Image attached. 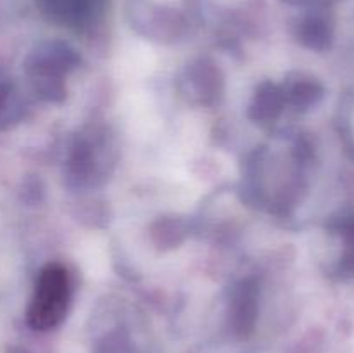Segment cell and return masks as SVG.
Returning <instances> with one entry per match:
<instances>
[{
    "instance_id": "6",
    "label": "cell",
    "mask_w": 354,
    "mask_h": 353,
    "mask_svg": "<svg viewBox=\"0 0 354 353\" xmlns=\"http://www.w3.org/2000/svg\"><path fill=\"white\" fill-rule=\"evenodd\" d=\"M9 353H28V352H24V350H21V348H14V350H10Z\"/></svg>"
},
{
    "instance_id": "5",
    "label": "cell",
    "mask_w": 354,
    "mask_h": 353,
    "mask_svg": "<svg viewBox=\"0 0 354 353\" xmlns=\"http://www.w3.org/2000/svg\"><path fill=\"white\" fill-rule=\"evenodd\" d=\"M12 106V92H10L6 83H0V128L6 127L10 118H12V114H10Z\"/></svg>"
},
{
    "instance_id": "3",
    "label": "cell",
    "mask_w": 354,
    "mask_h": 353,
    "mask_svg": "<svg viewBox=\"0 0 354 353\" xmlns=\"http://www.w3.org/2000/svg\"><path fill=\"white\" fill-rule=\"evenodd\" d=\"M332 17L324 10H315L301 23V37L313 48H327L332 42Z\"/></svg>"
},
{
    "instance_id": "1",
    "label": "cell",
    "mask_w": 354,
    "mask_h": 353,
    "mask_svg": "<svg viewBox=\"0 0 354 353\" xmlns=\"http://www.w3.org/2000/svg\"><path fill=\"white\" fill-rule=\"evenodd\" d=\"M71 300L69 275L61 265H48L38 277L28 308V324L37 331H48L61 324Z\"/></svg>"
},
{
    "instance_id": "4",
    "label": "cell",
    "mask_w": 354,
    "mask_h": 353,
    "mask_svg": "<svg viewBox=\"0 0 354 353\" xmlns=\"http://www.w3.org/2000/svg\"><path fill=\"white\" fill-rule=\"evenodd\" d=\"M335 232L342 235L344 241V253H342L341 263H339V273L342 277L353 279L354 277V210L348 211L337 218L334 225Z\"/></svg>"
},
{
    "instance_id": "2",
    "label": "cell",
    "mask_w": 354,
    "mask_h": 353,
    "mask_svg": "<svg viewBox=\"0 0 354 353\" xmlns=\"http://www.w3.org/2000/svg\"><path fill=\"white\" fill-rule=\"evenodd\" d=\"M41 3L55 19L80 24L92 19L100 10L104 0H41Z\"/></svg>"
}]
</instances>
